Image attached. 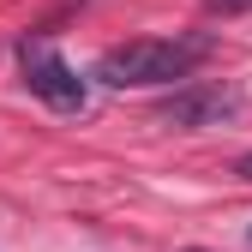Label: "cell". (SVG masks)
<instances>
[{
	"label": "cell",
	"mask_w": 252,
	"mask_h": 252,
	"mask_svg": "<svg viewBox=\"0 0 252 252\" xmlns=\"http://www.w3.org/2000/svg\"><path fill=\"white\" fill-rule=\"evenodd\" d=\"M210 54L204 36H138V42H120L96 60V84L108 90H156V84H174Z\"/></svg>",
	"instance_id": "cell-1"
},
{
	"label": "cell",
	"mask_w": 252,
	"mask_h": 252,
	"mask_svg": "<svg viewBox=\"0 0 252 252\" xmlns=\"http://www.w3.org/2000/svg\"><path fill=\"white\" fill-rule=\"evenodd\" d=\"M18 72H24V90L36 102H48L54 114H84V102H90V84L60 60L42 36H30V42H18Z\"/></svg>",
	"instance_id": "cell-2"
},
{
	"label": "cell",
	"mask_w": 252,
	"mask_h": 252,
	"mask_svg": "<svg viewBox=\"0 0 252 252\" xmlns=\"http://www.w3.org/2000/svg\"><path fill=\"white\" fill-rule=\"evenodd\" d=\"M240 114V90L234 84H180L174 96H162L156 120L168 126H186V132H198V126H222Z\"/></svg>",
	"instance_id": "cell-3"
},
{
	"label": "cell",
	"mask_w": 252,
	"mask_h": 252,
	"mask_svg": "<svg viewBox=\"0 0 252 252\" xmlns=\"http://www.w3.org/2000/svg\"><path fill=\"white\" fill-rule=\"evenodd\" d=\"M210 6H216V12H246L252 0H210Z\"/></svg>",
	"instance_id": "cell-4"
},
{
	"label": "cell",
	"mask_w": 252,
	"mask_h": 252,
	"mask_svg": "<svg viewBox=\"0 0 252 252\" xmlns=\"http://www.w3.org/2000/svg\"><path fill=\"white\" fill-rule=\"evenodd\" d=\"M234 174H240V180H252V150H246L240 162H234Z\"/></svg>",
	"instance_id": "cell-5"
},
{
	"label": "cell",
	"mask_w": 252,
	"mask_h": 252,
	"mask_svg": "<svg viewBox=\"0 0 252 252\" xmlns=\"http://www.w3.org/2000/svg\"><path fill=\"white\" fill-rule=\"evenodd\" d=\"M192 252H198V246H192Z\"/></svg>",
	"instance_id": "cell-6"
},
{
	"label": "cell",
	"mask_w": 252,
	"mask_h": 252,
	"mask_svg": "<svg viewBox=\"0 0 252 252\" xmlns=\"http://www.w3.org/2000/svg\"><path fill=\"white\" fill-rule=\"evenodd\" d=\"M246 240H252V234H246Z\"/></svg>",
	"instance_id": "cell-7"
}]
</instances>
